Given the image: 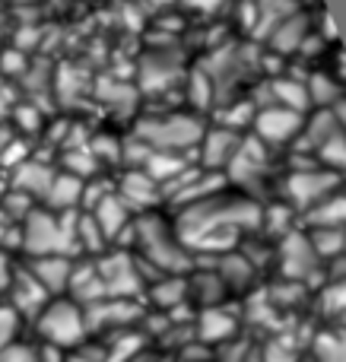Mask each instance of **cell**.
Returning a JSON list of instances; mask_svg holds the SVG:
<instances>
[{
    "mask_svg": "<svg viewBox=\"0 0 346 362\" xmlns=\"http://www.w3.org/2000/svg\"><path fill=\"white\" fill-rule=\"evenodd\" d=\"M80 194H83V185H80V178H73V175H54V181H51V187H48V204L54 206V210H67V206H73L76 200H80Z\"/></svg>",
    "mask_w": 346,
    "mask_h": 362,
    "instance_id": "cell-20",
    "label": "cell"
},
{
    "mask_svg": "<svg viewBox=\"0 0 346 362\" xmlns=\"http://www.w3.org/2000/svg\"><path fill=\"white\" fill-rule=\"evenodd\" d=\"M324 312L334 315L337 321H343V327H346V276L343 280H334L330 289L324 293Z\"/></svg>",
    "mask_w": 346,
    "mask_h": 362,
    "instance_id": "cell-27",
    "label": "cell"
},
{
    "mask_svg": "<svg viewBox=\"0 0 346 362\" xmlns=\"http://www.w3.org/2000/svg\"><path fill=\"white\" fill-rule=\"evenodd\" d=\"M337 118H340V127H343V134H346V99L337 105Z\"/></svg>",
    "mask_w": 346,
    "mask_h": 362,
    "instance_id": "cell-34",
    "label": "cell"
},
{
    "mask_svg": "<svg viewBox=\"0 0 346 362\" xmlns=\"http://www.w3.org/2000/svg\"><path fill=\"white\" fill-rule=\"evenodd\" d=\"M254 131L261 144H286L302 131V112L283 105H267L254 115Z\"/></svg>",
    "mask_w": 346,
    "mask_h": 362,
    "instance_id": "cell-9",
    "label": "cell"
},
{
    "mask_svg": "<svg viewBox=\"0 0 346 362\" xmlns=\"http://www.w3.org/2000/svg\"><path fill=\"white\" fill-rule=\"evenodd\" d=\"M51 181H54V172L35 163L19 165V172H16V187H25V191H35V194H48Z\"/></svg>",
    "mask_w": 346,
    "mask_h": 362,
    "instance_id": "cell-25",
    "label": "cell"
},
{
    "mask_svg": "<svg viewBox=\"0 0 346 362\" xmlns=\"http://www.w3.org/2000/svg\"><path fill=\"white\" fill-rule=\"evenodd\" d=\"M191 6H203V10H210V6H216L220 0H188Z\"/></svg>",
    "mask_w": 346,
    "mask_h": 362,
    "instance_id": "cell-35",
    "label": "cell"
},
{
    "mask_svg": "<svg viewBox=\"0 0 346 362\" xmlns=\"http://www.w3.org/2000/svg\"><path fill=\"white\" fill-rule=\"evenodd\" d=\"M258 223H261V210L254 200L210 194V197L184 206V213L175 223V232L184 242V248L229 251L235 248L241 232L254 229Z\"/></svg>",
    "mask_w": 346,
    "mask_h": 362,
    "instance_id": "cell-1",
    "label": "cell"
},
{
    "mask_svg": "<svg viewBox=\"0 0 346 362\" xmlns=\"http://www.w3.org/2000/svg\"><path fill=\"white\" fill-rule=\"evenodd\" d=\"M315 362H346V327L324 331L315 340Z\"/></svg>",
    "mask_w": 346,
    "mask_h": 362,
    "instance_id": "cell-21",
    "label": "cell"
},
{
    "mask_svg": "<svg viewBox=\"0 0 346 362\" xmlns=\"http://www.w3.org/2000/svg\"><path fill=\"white\" fill-rule=\"evenodd\" d=\"M241 146V137L235 131H229V127H216V131L203 134L201 140V156L203 163L210 165V169H220V165H229L235 159V153H239Z\"/></svg>",
    "mask_w": 346,
    "mask_h": 362,
    "instance_id": "cell-11",
    "label": "cell"
},
{
    "mask_svg": "<svg viewBox=\"0 0 346 362\" xmlns=\"http://www.w3.org/2000/svg\"><path fill=\"white\" fill-rule=\"evenodd\" d=\"M70 245H76V223H61L54 213H29L23 229V248L35 257L48 255H64L70 251Z\"/></svg>",
    "mask_w": 346,
    "mask_h": 362,
    "instance_id": "cell-5",
    "label": "cell"
},
{
    "mask_svg": "<svg viewBox=\"0 0 346 362\" xmlns=\"http://www.w3.org/2000/svg\"><path fill=\"white\" fill-rule=\"evenodd\" d=\"M270 93V105H283V108H292V112H302L309 105V83H299V80H273L270 86L264 89Z\"/></svg>",
    "mask_w": 346,
    "mask_h": 362,
    "instance_id": "cell-16",
    "label": "cell"
},
{
    "mask_svg": "<svg viewBox=\"0 0 346 362\" xmlns=\"http://www.w3.org/2000/svg\"><path fill=\"white\" fill-rule=\"evenodd\" d=\"M38 362H61V356H57V350H42Z\"/></svg>",
    "mask_w": 346,
    "mask_h": 362,
    "instance_id": "cell-33",
    "label": "cell"
},
{
    "mask_svg": "<svg viewBox=\"0 0 346 362\" xmlns=\"http://www.w3.org/2000/svg\"><path fill=\"white\" fill-rule=\"evenodd\" d=\"M318 261H321V257H318L309 235H302V232H286L283 242H280V270L286 274V280H292V283L309 280L318 270Z\"/></svg>",
    "mask_w": 346,
    "mask_h": 362,
    "instance_id": "cell-7",
    "label": "cell"
},
{
    "mask_svg": "<svg viewBox=\"0 0 346 362\" xmlns=\"http://www.w3.org/2000/svg\"><path fill=\"white\" fill-rule=\"evenodd\" d=\"M309 99H315L318 105L334 102V99H340V86H337L334 80H328L324 74H318V76H311V83H309Z\"/></svg>",
    "mask_w": 346,
    "mask_h": 362,
    "instance_id": "cell-29",
    "label": "cell"
},
{
    "mask_svg": "<svg viewBox=\"0 0 346 362\" xmlns=\"http://www.w3.org/2000/svg\"><path fill=\"white\" fill-rule=\"evenodd\" d=\"M35 331L42 334V340L48 344V350H64V346H76L86 337L89 325H86V312L76 302H64L54 299L38 312L35 318Z\"/></svg>",
    "mask_w": 346,
    "mask_h": 362,
    "instance_id": "cell-2",
    "label": "cell"
},
{
    "mask_svg": "<svg viewBox=\"0 0 346 362\" xmlns=\"http://www.w3.org/2000/svg\"><path fill=\"white\" fill-rule=\"evenodd\" d=\"M309 238L318 257H340L346 251V229H311Z\"/></svg>",
    "mask_w": 346,
    "mask_h": 362,
    "instance_id": "cell-24",
    "label": "cell"
},
{
    "mask_svg": "<svg viewBox=\"0 0 346 362\" xmlns=\"http://www.w3.org/2000/svg\"><path fill=\"white\" fill-rule=\"evenodd\" d=\"M42 353L35 346H19V344H10L0 350V362H38Z\"/></svg>",
    "mask_w": 346,
    "mask_h": 362,
    "instance_id": "cell-31",
    "label": "cell"
},
{
    "mask_svg": "<svg viewBox=\"0 0 346 362\" xmlns=\"http://www.w3.org/2000/svg\"><path fill=\"white\" fill-rule=\"evenodd\" d=\"M318 159H321L324 165H330L334 172H346V134L340 131L337 137H330L328 144L321 146Z\"/></svg>",
    "mask_w": 346,
    "mask_h": 362,
    "instance_id": "cell-26",
    "label": "cell"
},
{
    "mask_svg": "<svg viewBox=\"0 0 346 362\" xmlns=\"http://www.w3.org/2000/svg\"><path fill=\"white\" fill-rule=\"evenodd\" d=\"M216 274L222 276V283H226L229 289H245L254 276V264L248 261L245 255H226Z\"/></svg>",
    "mask_w": 346,
    "mask_h": 362,
    "instance_id": "cell-19",
    "label": "cell"
},
{
    "mask_svg": "<svg viewBox=\"0 0 346 362\" xmlns=\"http://www.w3.org/2000/svg\"><path fill=\"white\" fill-rule=\"evenodd\" d=\"M124 223H127V204L124 200L114 197V194L102 197L99 206H95V226L102 229V235L114 238L121 229H124Z\"/></svg>",
    "mask_w": 346,
    "mask_h": 362,
    "instance_id": "cell-15",
    "label": "cell"
},
{
    "mask_svg": "<svg viewBox=\"0 0 346 362\" xmlns=\"http://www.w3.org/2000/svg\"><path fill=\"white\" fill-rule=\"evenodd\" d=\"M305 35H309V19H305L302 13H292V16L270 35V45L277 51H296L299 45L305 42Z\"/></svg>",
    "mask_w": 346,
    "mask_h": 362,
    "instance_id": "cell-18",
    "label": "cell"
},
{
    "mask_svg": "<svg viewBox=\"0 0 346 362\" xmlns=\"http://www.w3.org/2000/svg\"><path fill=\"white\" fill-rule=\"evenodd\" d=\"M99 276L108 299H127V296L140 293V286H143L140 267L127 255H108L105 261H99Z\"/></svg>",
    "mask_w": 346,
    "mask_h": 362,
    "instance_id": "cell-8",
    "label": "cell"
},
{
    "mask_svg": "<svg viewBox=\"0 0 346 362\" xmlns=\"http://www.w3.org/2000/svg\"><path fill=\"white\" fill-rule=\"evenodd\" d=\"M137 134L150 150L175 153L184 146H194L203 140V127L191 115H169V118H146L137 124Z\"/></svg>",
    "mask_w": 346,
    "mask_h": 362,
    "instance_id": "cell-4",
    "label": "cell"
},
{
    "mask_svg": "<svg viewBox=\"0 0 346 362\" xmlns=\"http://www.w3.org/2000/svg\"><path fill=\"white\" fill-rule=\"evenodd\" d=\"M226 289H229V286L222 283V276L216 274V270H213V274L197 276L194 283H188V293H194L207 308H216V302H220L222 296H226Z\"/></svg>",
    "mask_w": 346,
    "mask_h": 362,
    "instance_id": "cell-22",
    "label": "cell"
},
{
    "mask_svg": "<svg viewBox=\"0 0 346 362\" xmlns=\"http://www.w3.org/2000/svg\"><path fill=\"white\" fill-rule=\"evenodd\" d=\"M29 274L35 276V280L44 286V293L51 296V293H64V289H70L73 267H70V261L64 255H48V257H35Z\"/></svg>",
    "mask_w": 346,
    "mask_h": 362,
    "instance_id": "cell-12",
    "label": "cell"
},
{
    "mask_svg": "<svg viewBox=\"0 0 346 362\" xmlns=\"http://www.w3.org/2000/svg\"><path fill=\"white\" fill-rule=\"evenodd\" d=\"M229 172H232L235 181H241L245 187H251L254 181L264 178V172H267V146L261 144L258 137L241 140L235 159L229 163Z\"/></svg>",
    "mask_w": 346,
    "mask_h": 362,
    "instance_id": "cell-10",
    "label": "cell"
},
{
    "mask_svg": "<svg viewBox=\"0 0 346 362\" xmlns=\"http://www.w3.org/2000/svg\"><path fill=\"white\" fill-rule=\"evenodd\" d=\"M153 296L159 299V305H178V302L188 296V283L178 280V276H172V280L159 283V286L153 289Z\"/></svg>",
    "mask_w": 346,
    "mask_h": 362,
    "instance_id": "cell-28",
    "label": "cell"
},
{
    "mask_svg": "<svg viewBox=\"0 0 346 362\" xmlns=\"http://www.w3.org/2000/svg\"><path fill=\"white\" fill-rule=\"evenodd\" d=\"M311 229H346V194H330L328 200L309 210Z\"/></svg>",
    "mask_w": 346,
    "mask_h": 362,
    "instance_id": "cell-14",
    "label": "cell"
},
{
    "mask_svg": "<svg viewBox=\"0 0 346 362\" xmlns=\"http://www.w3.org/2000/svg\"><path fill=\"white\" fill-rule=\"evenodd\" d=\"M197 334H201V340H210V344H226V340L235 337V318L220 305L203 308L201 325H197Z\"/></svg>",
    "mask_w": 346,
    "mask_h": 362,
    "instance_id": "cell-13",
    "label": "cell"
},
{
    "mask_svg": "<svg viewBox=\"0 0 346 362\" xmlns=\"http://www.w3.org/2000/svg\"><path fill=\"white\" fill-rule=\"evenodd\" d=\"M340 178L337 172H324V169H299L292 172L290 181H286V194L296 206H302L305 213L315 210L321 200H328L330 194L337 191Z\"/></svg>",
    "mask_w": 346,
    "mask_h": 362,
    "instance_id": "cell-6",
    "label": "cell"
},
{
    "mask_svg": "<svg viewBox=\"0 0 346 362\" xmlns=\"http://www.w3.org/2000/svg\"><path fill=\"white\" fill-rule=\"evenodd\" d=\"M137 242L146 251V257L165 274H178V270H184L191 264V255L184 248V242L178 238V232H172L156 216H146L137 223Z\"/></svg>",
    "mask_w": 346,
    "mask_h": 362,
    "instance_id": "cell-3",
    "label": "cell"
},
{
    "mask_svg": "<svg viewBox=\"0 0 346 362\" xmlns=\"http://www.w3.org/2000/svg\"><path fill=\"white\" fill-rule=\"evenodd\" d=\"M67 362H99V359H86V356H76V359H67Z\"/></svg>",
    "mask_w": 346,
    "mask_h": 362,
    "instance_id": "cell-36",
    "label": "cell"
},
{
    "mask_svg": "<svg viewBox=\"0 0 346 362\" xmlns=\"http://www.w3.org/2000/svg\"><path fill=\"white\" fill-rule=\"evenodd\" d=\"M261 362H296V350L286 340H270L261 350Z\"/></svg>",
    "mask_w": 346,
    "mask_h": 362,
    "instance_id": "cell-30",
    "label": "cell"
},
{
    "mask_svg": "<svg viewBox=\"0 0 346 362\" xmlns=\"http://www.w3.org/2000/svg\"><path fill=\"white\" fill-rule=\"evenodd\" d=\"M0 144H4V137H0ZM0 153H4V146H0Z\"/></svg>",
    "mask_w": 346,
    "mask_h": 362,
    "instance_id": "cell-37",
    "label": "cell"
},
{
    "mask_svg": "<svg viewBox=\"0 0 346 362\" xmlns=\"http://www.w3.org/2000/svg\"><path fill=\"white\" fill-rule=\"evenodd\" d=\"M124 204H153L156 200V185H153L150 175H143V172H131V175L124 178Z\"/></svg>",
    "mask_w": 346,
    "mask_h": 362,
    "instance_id": "cell-23",
    "label": "cell"
},
{
    "mask_svg": "<svg viewBox=\"0 0 346 362\" xmlns=\"http://www.w3.org/2000/svg\"><path fill=\"white\" fill-rule=\"evenodd\" d=\"M13 283V274H10V264H6V257L0 255V289L4 286H10Z\"/></svg>",
    "mask_w": 346,
    "mask_h": 362,
    "instance_id": "cell-32",
    "label": "cell"
},
{
    "mask_svg": "<svg viewBox=\"0 0 346 362\" xmlns=\"http://www.w3.org/2000/svg\"><path fill=\"white\" fill-rule=\"evenodd\" d=\"M296 13V0H261L258 4V35H273Z\"/></svg>",
    "mask_w": 346,
    "mask_h": 362,
    "instance_id": "cell-17",
    "label": "cell"
}]
</instances>
